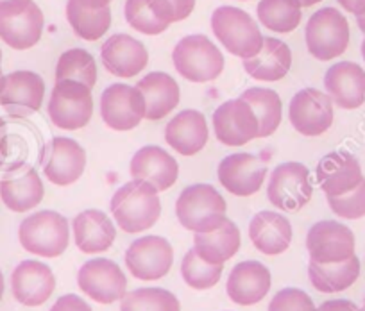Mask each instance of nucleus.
<instances>
[{
	"instance_id": "obj_27",
	"label": "nucleus",
	"mask_w": 365,
	"mask_h": 311,
	"mask_svg": "<svg viewBox=\"0 0 365 311\" xmlns=\"http://www.w3.org/2000/svg\"><path fill=\"white\" fill-rule=\"evenodd\" d=\"M111 0H68L66 20L77 38L97 41L111 26Z\"/></svg>"
},
{
	"instance_id": "obj_1",
	"label": "nucleus",
	"mask_w": 365,
	"mask_h": 311,
	"mask_svg": "<svg viewBox=\"0 0 365 311\" xmlns=\"http://www.w3.org/2000/svg\"><path fill=\"white\" fill-rule=\"evenodd\" d=\"M160 191L147 181L133 179L111 197L110 209L115 222L129 235L150 229L161 215Z\"/></svg>"
},
{
	"instance_id": "obj_44",
	"label": "nucleus",
	"mask_w": 365,
	"mask_h": 311,
	"mask_svg": "<svg viewBox=\"0 0 365 311\" xmlns=\"http://www.w3.org/2000/svg\"><path fill=\"white\" fill-rule=\"evenodd\" d=\"M317 311H364L361 307H358L356 304L351 302L346 299H335V300H326L321 306L317 307Z\"/></svg>"
},
{
	"instance_id": "obj_12",
	"label": "nucleus",
	"mask_w": 365,
	"mask_h": 311,
	"mask_svg": "<svg viewBox=\"0 0 365 311\" xmlns=\"http://www.w3.org/2000/svg\"><path fill=\"white\" fill-rule=\"evenodd\" d=\"M77 285L84 295L99 304L120 300L128 290V279L115 261L106 258L90 260L77 272Z\"/></svg>"
},
{
	"instance_id": "obj_31",
	"label": "nucleus",
	"mask_w": 365,
	"mask_h": 311,
	"mask_svg": "<svg viewBox=\"0 0 365 311\" xmlns=\"http://www.w3.org/2000/svg\"><path fill=\"white\" fill-rule=\"evenodd\" d=\"M136 88L145 99V118L158 122L167 117L179 104V86L168 73L153 72L136 83Z\"/></svg>"
},
{
	"instance_id": "obj_17",
	"label": "nucleus",
	"mask_w": 365,
	"mask_h": 311,
	"mask_svg": "<svg viewBox=\"0 0 365 311\" xmlns=\"http://www.w3.org/2000/svg\"><path fill=\"white\" fill-rule=\"evenodd\" d=\"M213 129L222 145L240 147L258 138L259 125L252 107L244 99L220 104L213 113Z\"/></svg>"
},
{
	"instance_id": "obj_8",
	"label": "nucleus",
	"mask_w": 365,
	"mask_h": 311,
	"mask_svg": "<svg viewBox=\"0 0 365 311\" xmlns=\"http://www.w3.org/2000/svg\"><path fill=\"white\" fill-rule=\"evenodd\" d=\"M48 117L59 129L76 131L84 127L93 115L91 88L79 81H56L48 99Z\"/></svg>"
},
{
	"instance_id": "obj_41",
	"label": "nucleus",
	"mask_w": 365,
	"mask_h": 311,
	"mask_svg": "<svg viewBox=\"0 0 365 311\" xmlns=\"http://www.w3.org/2000/svg\"><path fill=\"white\" fill-rule=\"evenodd\" d=\"M269 311H317V307L303 290L283 288L270 300Z\"/></svg>"
},
{
	"instance_id": "obj_46",
	"label": "nucleus",
	"mask_w": 365,
	"mask_h": 311,
	"mask_svg": "<svg viewBox=\"0 0 365 311\" xmlns=\"http://www.w3.org/2000/svg\"><path fill=\"white\" fill-rule=\"evenodd\" d=\"M339 4L354 16L365 15V0H339Z\"/></svg>"
},
{
	"instance_id": "obj_30",
	"label": "nucleus",
	"mask_w": 365,
	"mask_h": 311,
	"mask_svg": "<svg viewBox=\"0 0 365 311\" xmlns=\"http://www.w3.org/2000/svg\"><path fill=\"white\" fill-rule=\"evenodd\" d=\"M292 51L276 38H263V47L255 58L244 59V70L256 81L276 83L290 72Z\"/></svg>"
},
{
	"instance_id": "obj_42",
	"label": "nucleus",
	"mask_w": 365,
	"mask_h": 311,
	"mask_svg": "<svg viewBox=\"0 0 365 311\" xmlns=\"http://www.w3.org/2000/svg\"><path fill=\"white\" fill-rule=\"evenodd\" d=\"M158 19L165 23H175L188 19L195 8V0H149Z\"/></svg>"
},
{
	"instance_id": "obj_5",
	"label": "nucleus",
	"mask_w": 365,
	"mask_h": 311,
	"mask_svg": "<svg viewBox=\"0 0 365 311\" xmlns=\"http://www.w3.org/2000/svg\"><path fill=\"white\" fill-rule=\"evenodd\" d=\"M24 249L41 258H58L70 242L68 220L56 211H38L27 216L19 229Z\"/></svg>"
},
{
	"instance_id": "obj_24",
	"label": "nucleus",
	"mask_w": 365,
	"mask_h": 311,
	"mask_svg": "<svg viewBox=\"0 0 365 311\" xmlns=\"http://www.w3.org/2000/svg\"><path fill=\"white\" fill-rule=\"evenodd\" d=\"M129 172L133 179L147 181L158 191H165L178 181L179 165L161 147L145 145L133 156Z\"/></svg>"
},
{
	"instance_id": "obj_10",
	"label": "nucleus",
	"mask_w": 365,
	"mask_h": 311,
	"mask_svg": "<svg viewBox=\"0 0 365 311\" xmlns=\"http://www.w3.org/2000/svg\"><path fill=\"white\" fill-rule=\"evenodd\" d=\"M45 83L36 72L16 70L0 79V106L13 118H26L41 107Z\"/></svg>"
},
{
	"instance_id": "obj_49",
	"label": "nucleus",
	"mask_w": 365,
	"mask_h": 311,
	"mask_svg": "<svg viewBox=\"0 0 365 311\" xmlns=\"http://www.w3.org/2000/svg\"><path fill=\"white\" fill-rule=\"evenodd\" d=\"M2 295H4V275L0 272V299H2Z\"/></svg>"
},
{
	"instance_id": "obj_52",
	"label": "nucleus",
	"mask_w": 365,
	"mask_h": 311,
	"mask_svg": "<svg viewBox=\"0 0 365 311\" xmlns=\"http://www.w3.org/2000/svg\"><path fill=\"white\" fill-rule=\"evenodd\" d=\"M361 310H364V311H365V300H364V307H361Z\"/></svg>"
},
{
	"instance_id": "obj_11",
	"label": "nucleus",
	"mask_w": 365,
	"mask_h": 311,
	"mask_svg": "<svg viewBox=\"0 0 365 311\" xmlns=\"http://www.w3.org/2000/svg\"><path fill=\"white\" fill-rule=\"evenodd\" d=\"M40 163L45 177L52 184L68 186L83 176L86 169V152L76 139L56 136L43 147Z\"/></svg>"
},
{
	"instance_id": "obj_25",
	"label": "nucleus",
	"mask_w": 365,
	"mask_h": 311,
	"mask_svg": "<svg viewBox=\"0 0 365 311\" xmlns=\"http://www.w3.org/2000/svg\"><path fill=\"white\" fill-rule=\"evenodd\" d=\"M208 124L201 111L185 110L165 127V142L181 156H195L208 143Z\"/></svg>"
},
{
	"instance_id": "obj_48",
	"label": "nucleus",
	"mask_w": 365,
	"mask_h": 311,
	"mask_svg": "<svg viewBox=\"0 0 365 311\" xmlns=\"http://www.w3.org/2000/svg\"><path fill=\"white\" fill-rule=\"evenodd\" d=\"M356 23H358V27H360V31H361V33L365 34V15H361V16H356Z\"/></svg>"
},
{
	"instance_id": "obj_6",
	"label": "nucleus",
	"mask_w": 365,
	"mask_h": 311,
	"mask_svg": "<svg viewBox=\"0 0 365 311\" xmlns=\"http://www.w3.org/2000/svg\"><path fill=\"white\" fill-rule=\"evenodd\" d=\"M43 34V13L34 0L0 2V40L15 51H27Z\"/></svg>"
},
{
	"instance_id": "obj_38",
	"label": "nucleus",
	"mask_w": 365,
	"mask_h": 311,
	"mask_svg": "<svg viewBox=\"0 0 365 311\" xmlns=\"http://www.w3.org/2000/svg\"><path fill=\"white\" fill-rule=\"evenodd\" d=\"M182 281L195 290H208L219 283L222 265H212L202 260L194 249L188 251L181 261Z\"/></svg>"
},
{
	"instance_id": "obj_28",
	"label": "nucleus",
	"mask_w": 365,
	"mask_h": 311,
	"mask_svg": "<svg viewBox=\"0 0 365 311\" xmlns=\"http://www.w3.org/2000/svg\"><path fill=\"white\" fill-rule=\"evenodd\" d=\"M249 238L259 253L278 256L290 247L292 226L282 213L259 211L249 223Z\"/></svg>"
},
{
	"instance_id": "obj_16",
	"label": "nucleus",
	"mask_w": 365,
	"mask_h": 311,
	"mask_svg": "<svg viewBox=\"0 0 365 311\" xmlns=\"http://www.w3.org/2000/svg\"><path fill=\"white\" fill-rule=\"evenodd\" d=\"M289 118L299 135L310 138L324 135L333 124V100L321 90H301L290 100Z\"/></svg>"
},
{
	"instance_id": "obj_47",
	"label": "nucleus",
	"mask_w": 365,
	"mask_h": 311,
	"mask_svg": "<svg viewBox=\"0 0 365 311\" xmlns=\"http://www.w3.org/2000/svg\"><path fill=\"white\" fill-rule=\"evenodd\" d=\"M301 4V8H312V6L319 4V2H322V0H297Z\"/></svg>"
},
{
	"instance_id": "obj_4",
	"label": "nucleus",
	"mask_w": 365,
	"mask_h": 311,
	"mask_svg": "<svg viewBox=\"0 0 365 311\" xmlns=\"http://www.w3.org/2000/svg\"><path fill=\"white\" fill-rule=\"evenodd\" d=\"M172 61L181 77L190 83L215 81L224 70V56L205 34H192L178 41Z\"/></svg>"
},
{
	"instance_id": "obj_22",
	"label": "nucleus",
	"mask_w": 365,
	"mask_h": 311,
	"mask_svg": "<svg viewBox=\"0 0 365 311\" xmlns=\"http://www.w3.org/2000/svg\"><path fill=\"white\" fill-rule=\"evenodd\" d=\"M11 288L15 299L24 306H41L54 293L56 278L45 263L27 260L13 270Z\"/></svg>"
},
{
	"instance_id": "obj_32",
	"label": "nucleus",
	"mask_w": 365,
	"mask_h": 311,
	"mask_svg": "<svg viewBox=\"0 0 365 311\" xmlns=\"http://www.w3.org/2000/svg\"><path fill=\"white\" fill-rule=\"evenodd\" d=\"M242 236L237 223L226 220L210 233H195L194 251L212 265H224L240 251Z\"/></svg>"
},
{
	"instance_id": "obj_37",
	"label": "nucleus",
	"mask_w": 365,
	"mask_h": 311,
	"mask_svg": "<svg viewBox=\"0 0 365 311\" xmlns=\"http://www.w3.org/2000/svg\"><path fill=\"white\" fill-rule=\"evenodd\" d=\"M120 300V311H181L178 297L163 288L133 290Z\"/></svg>"
},
{
	"instance_id": "obj_39",
	"label": "nucleus",
	"mask_w": 365,
	"mask_h": 311,
	"mask_svg": "<svg viewBox=\"0 0 365 311\" xmlns=\"http://www.w3.org/2000/svg\"><path fill=\"white\" fill-rule=\"evenodd\" d=\"M124 16L129 26L147 36H156L168 29V23L161 22L149 6V0H125Z\"/></svg>"
},
{
	"instance_id": "obj_19",
	"label": "nucleus",
	"mask_w": 365,
	"mask_h": 311,
	"mask_svg": "<svg viewBox=\"0 0 365 311\" xmlns=\"http://www.w3.org/2000/svg\"><path fill=\"white\" fill-rule=\"evenodd\" d=\"M45 188L36 170L29 165H16L0 179V199L15 213H26L43 201Z\"/></svg>"
},
{
	"instance_id": "obj_14",
	"label": "nucleus",
	"mask_w": 365,
	"mask_h": 311,
	"mask_svg": "<svg viewBox=\"0 0 365 311\" xmlns=\"http://www.w3.org/2000/svg\"><path fill=\"white\" fill-rule=\"evenodd\" d=\"M101 117L115 131H131L145 118V99L136 86H108L101 95Z\"/></svg>"
},
{
	"instance_id": "obj_26",
	"label": "nucleus",
	"mask_w": 365,
	"mask_h": 311,
	"mask_svg": "<svg viewBox=\"0 0 365 311\" xmlns=\"http://www.w3.org/2000/svg\"><path fill=\"white\" fill-rule=\"evenodd\" d=\"M269 268L259 261H242L235 265L227 278V295L240 306H252L265 299L270 290Z\"/></svg>"
},
{
	"instance_id": "obj_36",
	"label": "nucleus",
	"mask_w": 365,
	"mask_h": 311,
	"mask_svg": "<svg viewBox=\"0 0 365 311\" xmlns=\"http://www.w3.org/2000/svg\"><path fill=\"white\" fill-rule=\"evenodd\" d=\"M79 81L88 88L97 83V63L93 56L84 48H70L63 52L56 66V81Z\"/></svg>"
},
{
	"instance_id": "obj_23",
	"label": "nucleus",
	"mask_w": 365,
	"mask_h": 311,
	"mask_svg": "<svg viewBox=\"0 0 365 311\" xmlns=\"http://www.w3.org/2000/svg\"><path fill=\"white\" fill-rule=\"evenodd\" d=\"M326 93L342 110H356L365 102V70L351 61L329 66L324 75Z\"/></svg>"
},
{
	"instance_id": "obj_34",
	"label": "nucleus",
	"mask_w": 365,
	"mask_h": 311,
	"mask_svg": "<svg viewBox=\"0 0 365 311\" xmlns=\"http://www.w3.org/2000/svg\"><path fill=\"white\" fill-rule=\"evenodd\" d=\"M240 99L252 107L258 118V138H267L278 131L283 115V104L278 93L269 88H249L242 93Z\"/></svg>"
},
{
	"instance_id": "obj_35",
	"label": "nucleus",
	"mask_w": 365,
	"mask_h": 311,
	"mask_svg": "<svg viewBox=\"0 0 365 311\" xmlns=\"http://www.w3.org/2000/svg\"><path fill=\"white\" fill-rule=\"evenodd\" d=\"M297 0H259L258 20L274 33H292L299 27L303 11Z\"/></svg>"
},
{
	"instance_id": "obj_9",
	"label": "nucleus",
	"mask_w": 365,
	"mask_h": 311,
	"mask_svg": "<svg viewBox=\"0 0 365 311\" xmlns=\"http://www.w3.org/2000/svg\"><path fill=\"white\" fill-rule=\"evenodd\" d=\"M314 188L310 170L297 162L282 163L272 170L267 186V197L274 208L283 211H299L310 202Z\"/></svg>"
},
{
	"instance_id": "obj_43",
	"label": "nucleus",
	"mask_w": 365,
	"mask_h": 311,
	"mask_svg": "<svg viewBox=\"0 0 365 311\" xmlns=\"http://www.w3.org/2000/svg\"><path fill=\"white\" fill-rule=\"evenodd\" d=\"M51 311H91V307L79 295L68 293V295L59 297L54 306L51 307Z\"/></svg>"
},
{
	"instance_id": "obj_50",
	"label": "nucleus",
	"mask_w": 365,
	"mask_h": 311,
	"mask_svg": "<svg viewBox=\"0 0 365 311\" xmlns=\"http://www.w3.org/2000/svg\"><path fill=\"white\" fill-rule=\"evenodd\" d=\"M361 56H364V61H365V40L361 41Z\"/></svg>"
},
{
	"instance_id": "obj_15",
	"label": "nucleus",
	"mask_w": 365,
	"mask_h": 311,
	"mask_svg": "<svg viewBox=\"0 0 365 311\" xmlns=\"http://www.w3.org/2000/svg\"><path fill=\"white\" fill-rule=\"evenodd\" d=\"M307 249L310 261L315 263H339L354 256L353 231L335 220L314 223L307 235Z\"/></svg>"
},
{
	"instance_id": "obj_53",
	"label": "nucleus",
	"mask_w": 365,
	"mask_h": 311,
	"mask_svg": "<svg viewBox=\"0 0 365 311\" xmlns=\"http://www.w3.org/2000/svg\"><path fill=\"white\" fill-rule=\"evenodd\" d=\"M0 2H4V0H0Z\"/></svg>"
},
{
	"instance_id": "obj_51",
	"label": "nucleus",
	"mask_w": 365,
	"mask_h": 311,
	"mask_svg": "<svg viewBox=\"0 0 365 311\" xmlns=\"http://www.w3.org/2000/svg\"><path fill=\"white\" fill-rule=\"evenodd\" d=\"M0 63H2V51H0ZM0 77H2V66H0Z\"/></svg>"
},
{
	"instance_id": "obj_29",
	"label": "nucleus",
	"mask_w": 365,
	"mask_h": 311,
	"mask_svg": "<svg viewBox=\"0 0 365 311\" xmlns=\"http://www.w3.org/2000/svg\"><path fill=\"white\" fill-rule=\"evenodd\" d=\"M73 240L81 253H106L117 238V229L110 216L99 209H86L79 213L72 222Z\"/></svg>"
},
{
	"instance_id": "obj_18",
	"label": "nucleus",
	"mask_w": 365,
	"mask_h": 311,
	"mask_svg": "<svg viewBox=\"0 0 365 311\" xmlns=\"http://www.w3.org/2000/svg\"><path fill=\"white\" fill-rule=\"evenodd\" d=\"M220 184L237 197H251L262 188L267 177V167L252 154H231L219 163L217 169Z\"/></svg>"
},
{
	"instance_id": "obj_20",
	"label": "nucleus",
	"mask_w": 365,
	"mask_h": 311,
	"mask_svg": "<svg viewBox=\"0 0 365 311\" xmlns=\"http://www.w3.org/2000/svg\"><path fill=\"white\" fill-rule=\"evenodd\" d=\"M101 61L115 77L131 79L149 63V54L142 41L129 34H113L101 47Z\"/></svg>"
},
{
	"instance_id": "obj_2",
	"label": "nucleus",
	"mask_w": 365,
	"mask_h": 311,
	"mask_svg": "<svg viewBox=\"0 0 365 311\" xmlns=\"http://www.w3.org/2000/svg\"><path fill=\"white\" fill-rule=\"evenodd\" d=\"M227 204L212 184H192L175 202L179 223L192 233H210L226 222Z\"/></svg>"
},
{
	"instance_id": "obj_33",
	"label": "nucleus",
	"mask_w": 365,
	"mask_h": 311,
	"mask_svg": "<svg viewBox=\"0 0 365 311\" xmlns=\"http://www.w3.org/2000/svg\"><path fill=\"white\" fill-rule=\"evenodd\" d=\"M360 275V260L351 256L349 260L339 261V263H315L310 261L308 265V278L315 290L322 293L344 292L354 285Z\"/></svg>"
},
{
	"instance_id": "obj_21",
	"label": "nucleus",
	"mask_w": 365,
	"mask_h": 311,
	"mask_svg": "<svg viewBox=\"0 0 365 311\" xmlns=\"http://www.w3.org/2000/svg\"><path fill=\"white\" fill-rule=\"evenodd\" d=\"M317 181L326 197H336L354 190L361 183L360 162L351 152L335 150L326 154L317 165Z\"/></svg>"
},
{
	"instance_id": "obj_13",
	"label": "nucleus",
	"mask_w": 365,
	"mask_h": 311,
	"mask_svg": "<svg viewBox=\"0 0 365 311\" xmlns=\"http://www.w3.org/2000/svg\"><path fill=\"white\" fill-rule=\"evenodd\" d=\"M125 267L140 281H156L170 272L174 249L163 236L135 240L125 253Z\"/></svg>"
},
{
	"instance_id": "obj_45",
	"label": "nucleus",
	"mask_w": 365,
	"mask_h": 311,
	"mask_svg": "<svg viewBox=\"0 0 365 311\" xmlns=\"http://www.w3.org/2000/svg\"><path fill=\"white\" fill-rule=\"evenodd\" d=\"M9 156V136H8V122L0 117V170L4 169Z\"/></svg>"
},
{
	"instance_id": "obj_3",
	"label": "nucleus",
	"mask_w": 365,
	"mask_h": 311,
	"mask_svg": "<svg viewBox=\"0 0 365 311\" xmlns=\"http://www.w3.org/2000/svg\"><path fill=\"white\" fill-rule=\"evenodd\" d=\"M212 31L226 51L237 58H255L263 47L258 23L249 13L233 6H220L213 11Z\"/></svg>"
},
{
	"instance_id": "obj_40",
	"label": "nucleus",
	"mask_w": 365,
	"mask_h": 311,
	"mask_svg": "<svg viewBox=\"0 0 365 311\" xmlns=\"http://www.w3.org/2000/svg\"><path fill=\"white\" fill-rule=\"evenodd\" d=\"M328 204L340 218L356 220L365 216V177L354 190L336 197H328Z\"/></svg>"
},
{
	"instance_id": "obj_7",
	"label": "nucleus",
	"mask_w": 365,
	"mask_h": 311,
	"mask_svg": "<svg viewBox=\"0 0 365 311\" xmlns=\"http://www.w3.org/2000/svg\"><path fill=\"white\" fill-rule=\"evenodd\" d=\"M308 52L319 61H329L346 52L349 45V23L335 8L319 9L304 29Z\"/></svg>"
}]
</instances>
